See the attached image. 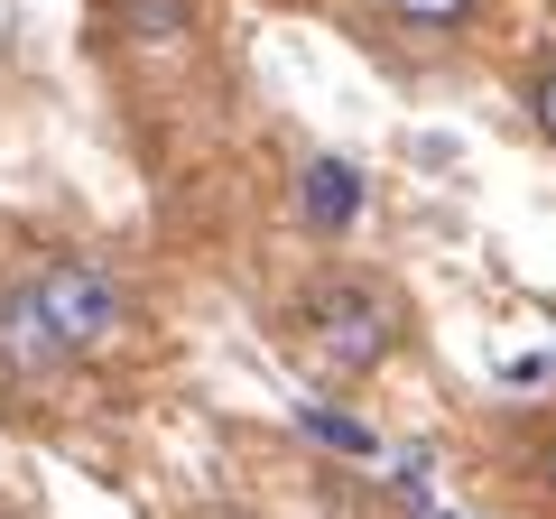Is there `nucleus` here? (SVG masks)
I'll list each match as a JSON object with an SVG mask.
<instances>
[{
  "mask_svg": "<svg viewBox=\"0 0 556 519\" xmlns=\"http://www.w3.org/2000/svg\"><path fill=\"white\" fill-rule=\"evenodd\" d=\"M278 353L316 371L325 390H362L380 362H399L417 343V306L390 269H362V260H334V269H306L288 288V306L269 316Z\"/></svg>",
  "mask_w": 556,
  "mask_h": 519,
  "instance_id": "obj_1",
  "label": "nucleus"
},
{
  "mask_svg": "<svg viewBox=\"0 0 556 519\" xmlns=\"http://www.w3.org/2000/svg\"><path fill=\"white\" fill-rule=\"evenodd\" d=\"M20 298H28V316L47 325V343H56L65 362L102 353V343L121 334V279L102 260L56 251V260H38V269H20Z\"/></svg>",
  "mask_w": 556,
  "mask_h": 519,
  "instance_id": "obj_2",
  "label": "nucleus"
},
{
  "mask_svg": "<svg viewBox=\"0 0 556 519\" xmlns=\"http://www.w3.org/2000/svg\"><path fill=\"white\" fill-rule=\"evenodd\" d=\"M353 214H362V177L343 159H306V177H298V223L306 232H353Z\"/></svg>",
  "mask_w": 556,
  "mask_h": 519,
  "instance_id": "obj_3",
  "label": "nucleus"
},
{
  "mask_svg": "<svg viewBox=\"0 0 556 519\" xmlns=\"http://www.w3.org/2000/svg\"><path fill=\"white\" fill-rule=\"evenodd\" d=\"M380 20H399L408 38H464L482 20V0H380Z\"/></svg>",
  "mask_w": 556,
  "mask_h": 519,
  "instance_id": "obj_4",
  "label": "nucleus"
},
{
  "mask_svg": "<svg viewBox=\"0 0 556 519\" xmlns=\"http://www.w3.org/2000/svg\"><path fill=\"white\" fill-rule=\"evenodd\" d=\"M529 121H538V140L556 149V47L529 65Z\"/></svg>",
  "mask_w": 556,
  "mask_h": 519,
  "instance_id": "obj_5",
  "label": "nucleus"
},
{
  "mask_svg": "<svg viewBox=\"0 0 556 519\" xmlns=\"http://www.w3.org/2000/svg\"><path fill=\"white\" fill-rule=\"evenodd\" d=\"M130 28H139V38H177V28H186V0H130Z\"/></svg>",
  "mask_w": 556,
  "mask_h": 519,
  "instance_id": "obj_6",
  "label": "nucleus"
},
{
  "mask_svg": "<svg viewBox=\"0 0 556 519\" xmlns=\"http://www.w3.org/2000/svg\"><path fill=\"white\" fill-rule=\"evenodd\" d=\"M529 473H538V492H547V510H556V408L538 418V445H529Z\"/></svg>",
  "mask_w": 556,
  "mask_h": 519,
  "instance_id": "obj_7",
  "label": "nucleus"
},
{
  "mask_svg": "<svg viewBox=\"0 0 556 519\" xmlns=\"http://www.w3.org/2000/svg\"><path fill=\"white\" fill-rule=\"evenodd\" d=\"M417 519H455V510H417Z\"/></svg>",
  "mask_w": 556,
  "mask_h": 519,
  "instance_id": "obj_8",
  "label": "nucleus"
},
{
  "mask_svg": "<svg viewBox=\"0 0 556 519\" xmlns=\"http://www.w3.org/2000/svg\"><path fill=\"white\" fill-rule=\"evenodd\" d=\"M0 519H20V510H10V501H0Z\"/></svg>",
  "mask_w": 556,
  "mask_h": 519,
  "instance_id": "obj_9",
  "label": "nucleus"
}]
</instances>
